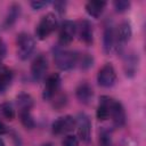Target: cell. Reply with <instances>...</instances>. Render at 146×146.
I'll use <instances>...</instances> for the list:
<instances>
[{
  "label": "cell",
  "instance_id": "5b68a950",
  "mask_svg": "<svg viewBox=\"0 0 146 146\" xmlns=\"http://www.w3.org/2000/svg\"><path fill=\"white\" fill-rule=\"evenodd\" d=\"M132 35V29L131 24L128 21H123L119 24V26L115 29V36H116V47L115 50L122 51L124 46L130 41Z\"/></svg>",
  "mask_w": 146,
  "mask_h": 146
},
{
  "label": "cell",
  "instance_id": "83f0119b",
  "mask_svg": "<svg viewBox=\"0 0 146 146\" xmlns=\"http://www.w3.org/2000/svg\"><path fill=\"white\" fill-rule=\"evenodd\" d=\"M49 3H50L49 1H32L30 5H31V7H32L34 10H39V9H41V8L46 7V6H48Z\"/></svg>",
  "mask_w": 146,
  "mask_h": 146
},
{
  "label": "cell",
  "instance_id": "d6986e66",
  "mask_svg": "<svg viewBox=\"0 0 146 146\" xmlns=\"http://www.w3.org/2000/svg\"><path fill=\"white\" fill-rule=\"evenodd\" d=\"M14 79V74L11 70L8 67L1 66L0 67V94H3L8 90V88L11 86Z\"/></svg>",
  "mask_w": 146,
  "mask_h": 146
},
{
  "label": "cell",
  "instance_id": "cb8c5ba5",
  "mask_svg": "<svg viewBox=\"0 0 146 146\" xmlns=\"http://www.w3.org/2000/svg\"><path fill=\"white\" fill-rule=\"evenodd\" d=\"M0 111H1V114L9 121L14 120L15 117V110H14V106L10 104V103H3L0 105Z\"/></svg>",
  "mask_w": 146,
  "mask_h": 146
},
{
  "label": "cell",
  "instance_id": "4fadbf2b",
  "mask_svg": "<svg viewBox=\"0 0 146 146\" xmlns=\"http://www.w3.org/2000/svg\"><path fill=\"white\" fill-rule=\"evenodd\" d=\"M116 47V36H115V27L112 23H108L104 27L103 32V49L105 54L110 55Z\"/></svg>",
  "mask_w": 146,
  "mask_h": 146
},
{
  "label": "cell",
  "instance_id": "4dcf8cb0",
  "mask_svg": "<svg viewBox=\"0 0 146 146\" xmlns=\"http://www.w3.org/2000/svg\"><path fill=\"white\" fill-rule=\"evenodd\" d=\"M7 132H8V128L6 127V124H5L3 122L0 121V136L5 135V133H7Z\"/></svg>",
  "mask_w": 146,
  "mask_h": 146
},
{
  "label": "cell",
  "instance_id": "9c48e42d",
  "mask_svg": "<svg viewBox=\"0 0 146 146\" xmlns=\"http://www.w3.org/2000/svg\"><path fill=\"white\" fill-rule=\"evenodd\" d=\"M76 120L78 138L83 143H89L91 139V121L86 113H79Z\"/></svg>",
  "mask_w": 146,
  "mask_h": 146
},
{
  "label": "cell",
  "instance_id": "30bf717a",
  "mask_svg": "<svg viewBox=\"0 0 146 146\" xmlns=\"http://www.w3.org/2000/svg\"><path fill=\"white\" fill-rule=\"evenodd\" d=\"M76 34V24L73 21H64L59 26V44L65 47L70 44Z\"/></svg>",
  "mask_w": 146,
  "mask_h": 146
},
{
  "label": "cell",
  "instance_id": "603a6c76",
  "mask_svg": "<svg viewBox=\"0 0 146 146\" xmlns=\"http://www.w3.org/2000/svg\"><path fill=\"white\" fill-rule=\"evenodd\" d=\"M19 119L22 124L26 129H33L35 127V121L31 114V112H19Z\"/></svg>",
  "mask_w": 146,
  "mask_h": 146
},
{
  "label": "cell",
  "instance_id": "ac0fdd59",
  "mask_svg": "<svg viewBox=\"0 0 146 146\" xmlns=\"http://www.w3.org/2000/svg\"><path fill=\"white\" fill-rule=\"evenodd\" d=\"M16 104L19 112H31V110L34 106V100L31 95L26 92H21L16 97Z\"/></svg>",
  "mask_w": 146,
  "mask_h": 146
},
{
  "label": "cell",
  "instance_id": "9a60e30c",
  "mask_svg": "<svg viewBox=\"0 0 146 146\" xmlns=\"http://www.w3.org/2000/svg\"><path fill=\"white\" fill-rule=\"evenodd\" d=\"M75 96H76V99L81 104L88 105L92 100V97H94L92 87L88 82H81L75 89Z\"/></svg>",
  "mask_w": 146,
  "mask_h": 146
},
{
  "label": "cell",
  "instance_id": "7402d4cb",
  "mask_svg": "<svg viewBox=\"0 0 146 146\" xmlns=\"http://www.w3.org/2000/svg\"><path fill=\"white\" fill-rule=\"evenodd\" d=\"M99 146H114L111 131L106 128H102L99 131Z\"/></svg>",
  "mask_w": 146,
  "mask_h": 146
},
{
  "label": "cell",
  "instance_id": "4316f807",
  "mask_svg": "<svg viewBox=\"0 0 146 146\" xmlns=\"http://www.w3.org/2000/svg\"><path fill=\"white\" fill-rule=\"evenodd\" d=\"M54 98H56V100L54 102V106L56 107V108H62V107H64L65 105H66V96L65 95H59V96H55ZM52 98V99H54Z\"/></svg>",
  "mask_w": 146,
  "mask_h": 146
},
{
  "label": "cell",
  "instance_id": "7c38bea8",
  "mask_svg": "<svg viewBox=\"0 0 146 146\" xmlns=\"http://www.w3.org/2000/svg\"><path fill=\"white\" fill-rule=\"evenodd\" d=\"M76 24V34L79 39L87 46L94 42V26L89 19H80Z\"/></svg>",
  "mask_w": 146,
  "mask_h": 146
},
{
  "label": "cell",
  "instance_id": "836d02e7",
  "mask_svg": "<svg viewBox=\"0 0 146 146\" xmlns=\"http://www.w3.org/2000/svg\"><path fill=\"white\" fill-rule=\"evenodd\" d=\"M0 67H1V66H0Z\"/></svg>",
  "mask_w": 146,
  "mask_h": 146
},
{
  "label": "cell",
  "instance_id": "ffe728a7",
  "mask_svg": "<svg viewBox=\"0 0 146 146\" xmlns=\"http://www.w3.org/2000/svg\"><path fill=\"white\" fill-rule=\"evenodd\" d=\"M106 7L105 1H88L86 5V11L89 16L94 18H98L102 16L104 9Z\"/></svg>",
  "mask_w": 146,
  "mask_h": 146
},
{
  "label": "cell",
  "instance_id": "8fae6325",
  "mask_svg": "<svg viewBox=\"0 0 146 146\" xmlns=\"http://www.w3.org/2000/svg\"><path fill=\"white\" fill-rule=\"evenodd\" d=\"M110 119L112 120L113 124L116 128H121L125 124L127 121V114L124 111L123 105L121 102L112 98L111 99V112H110Z\"/></svg>",
  "mask_w": 146,
  "mask_h": 146
},
{
  "label": "cell",
  "instance_id": "f546056e",
  "mask_svg": "<svg viewBox=\"0 0 146 146\" xmlns=\"http://www.w3.org/2000/svg\"><path fill=\"white\" fill-rule=\"evenodd\" d=\"M7 55V46H6V42L0 38V60L3 59Z\"/></svg>",
  "mask_w": 146,
  "mask_h": 146
},
{
  "label": "cell",
  "instance_id": "3957f363",
  "mask_svg": "<svg viewBox=\"0 0 146 146\" xmlns=\"http://www.w3.org/2000/svg\"><path fill=\"white\" fill-rule=\"evenodd\" d=\"M58 27V22L56 16L52 13H48L44 16L41 17L39 21L36 29H35V35L40 40L47 39L56 29Z\"/></svg>",
  "mask_w": 146,
  "mask_h": 146
},
{
  "label": "cell",
  "instance_id": "1f68e13d",
  "mask_svg": "<svg viewBox=\"0 0 146 146\" xmlns=\"http://www.w3.org/2000/svg\"><path fill=\"white\" fill-rule=\"evenodd\" d=\"M0 146H6V144H5V141H3L2 138H0Z\"/></svg>",
  "mask_w": 146,
  "mask_h": 146
},
{
  "label": "cell",
  "instance_id": "52a82bcc",
  "mask_svg": "<svg viewBox=\"0 0 146 146\" xmlns=\"http://www.w3.org/2000/svg\"><path fill=\"white\" fill-rule=\"evenodd\" d=\"M62 83L60 75L57 73H51L50 75L47 76L46 82H44V88L42 91V98L44 100H50L52 99L59 91Z\"/></svg>",
  "mask_w": 146,
  "mask_h": 146
},
{
  "label": "cell",
  "instance_id": "7a4b0ae2",
  "mask_svg": "<svg viewBox=\"0 0 146 146\" xmlns=\"http://www.w3.org/2000/svg\"><path fill=\"white\" fill-rule=\"evenodd\" d=\"M35 49V40L34 38L26 33V32H21L16 36V52L19 59L25 60L27 59L32 52Z\"/></svg>",
  "mask_w": 146,
  "mask_h": 146
},
{
  "label": "cell",
  "instance_id": "5bb4252c",
  "mask_svg": "<svg viewBox=\"0 0 146 146\" xmlns=\"http://www.w3.org/2000/svg\"><path fill=\"white\" fill-rule=\"evenodd\" d=\"M139 56L135 51H129L123 57V71L128 78H133L138 71Z\"/></svg>",
  "mask_w": 146,
  "mask_h": 146
},
{
  "label": "cell",
  "instance_id": "8992f818",
  "mask_svg": "<svg viewBox=\"0 0 146 146\" xmlns=\"http://www.w3.org/2000/svg\"><path fill=\"white\" fill-rule=\"evenodd\" d=\"M97 82L103 88H111L116 82V72L112 64L106 63L97 74Z\"/></svg>",
  "mask_w": 146,
  "mask_h": 146
},
{
  "label": "cell",
  "instance_id": "ba28073f",
  "mask_svg": "<svg viewBox=\"0 0 146 146\" xmlns=\"http://www.w3.org/2000/svg\"><path fill=\"white\" fill-rule=\"evenodd\" d=\"M47 70H48V59H47V57L43 54L38 55L33 59V62L31 64L32 79L34 81H36V82L42 81L44 79V76H46Z\"/></svg>",
  "mask_w": 146,
  "mask_h": 146
},
{
  "label": "cell",
  "instance_id": "e0dca14e",
  "mask_svg": "<svg viewBox=\"0 0 146 146\" xmlns=\"http://www.w3.org/2000/svg\"><path fill=\"white\" fill-rule=\"evenodd\" d=\"M21 5L19 3H11L8 8V13L2 22V27L3 29H10L18 19L21 15Z\"/></svg>",
  "mask_w": 146,
  "mask_h": 146
},
{
  "label": "cell",
  "instance_id": "d6a6232c",
  "mask_svg": "<svg viewBox=\"0 0 146 146\" xmlns=\"http://www.w3.org/2000/svg\"><path fill=\"white\" fill-rule=\"evenodd\" d=\"M41 146H52V144H51V143H44V144H42Z\"/></svg>",
  "mask_w": 146,
  "mask_h": 146
},
{
  "label": "cell",
  "instance_id": "44dd1931",
  "mask_svg": "<svg viewBox=\"0 0 146 146\" xmlns=\"http://www.w3.org/2000/svg\"><path fill=\"white\" fill-rule=\"evenodd\" d=\"M76 65H79L80 68H82V70H88L94 65V57L88 52L80 54L78 56V64Z\"/></svg>",
  "mask_w": 146,
  "mask_h": 146
},
{
  "label": "cell",
  "instance_id": "f1b7e54d",
  "mask_svg": "<svg viewBox=\"0 0 146 146\" xmlns=\"http://www.w3.org/2000/svg\"><path fill=\"white\" fill-rule=\"evenodd\" d=\"M54 7H55V9H56L59 14H63V13H65L66 2H65V1H56V2H54Z\"/></svg>",
  "mask_w": 146,
  "mask_h": 146
},
{
  "label": "cell",
  "instance_id": "d4e9b609",
  "mask_svg": "<svg viewBox=\"0 0 146 146\" xmlns=\"http://www.w3.org/2000/svg\"><path fill=\"white\" fill-rule=\"evenodd\" d=\"M130 1H127V0H116L113 2V6H114V9L117 11V13H124L127 11L129 8H130Z\"/></svg>",
  "mask_w": 146,
  "mask_h": 146
},
{
  "label": "cell",
  "instance_id": "6da1fadb",
  "mask_svg": "<svg viewBox=\"0 0 146 146\" xmlns=\"http://www.w3.org/2000/svg\"><path fill=\"white\" fill-rule=\"evenodd\" d=\"M78 56L76 51L67 49L62 46H57L54 49V60L56 66L62 71H70L78 64Z\"/></svg>",
  "mask_w": 146,
  "mask_h": 146
},
{
  "label": "cell",
  "instance_id": "277c9868",
  "mask_svg": "<svg viewBox=\"0 0 146 146\" xmlns=\"http://www.w3.org/2000/svg\"><path fill=\"white\" fill-rule=\"evenodd\" d=\"M76 127V120L72 115H64L55 120L51 124L52 133L60 136V135H67Z\"/></svg>",
  "mask_w": 146,
  "mask_h": 146
},
{
  "label": "cell",
  "instance_id": "2e32d148",
  "mask_svg": "<svg viewBox=\"0 0 146 146\" xmlns=\"http://www.w3.org/2000/svg\"><path fill=\"white\" fill-rule=\"evenodd\" d=\"M111 99L110 96H102L99 99V104L96 111V116L99 121H106L110 119V112H111Z\"/></svg>",
  "mask_w": 146,
  "mask_h": 146
},
{
  "label": "cell",
  "instance_id": "484cf974",
  "mask_svg": "<svg viewBox=\"0 0 146 146\" xmlns=\"http://www.w3.org/2000/svg\"><path fill=\"white\" fill-rule=\"evenodd\" d=\"M62 146H79V138L74 135H66L62 141Z\"/></svg>",
  "mask_w": 146,
  "mask_h": 146
}]
</instances>
